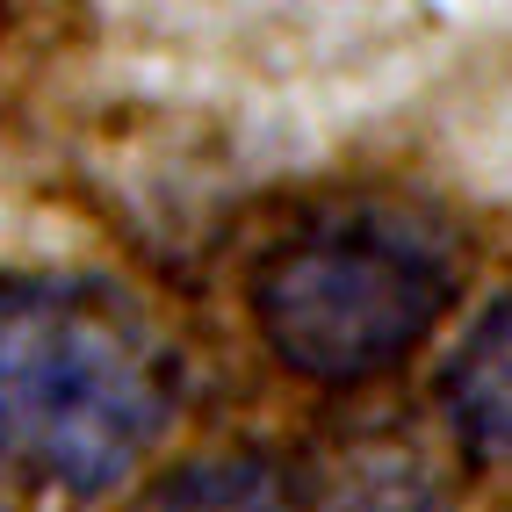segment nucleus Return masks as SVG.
I'll use <instances>...</instances> for the list:
<instances>
[{"label": "nucleus", "mask_w": 512, "mask_h": 512, "mask_svg": "<svg viewBox=\"0 0 512 512\" xmlns=\"http://www.w3.org/2000/svg\"><path fill=\"white\" fill-rule=\"evenodd\" d=\"M440 426L462 462L512 476V282L469 318L440 368Z\"/></svg>", "instance_id": "nucleus-3"}, {"label": "nucleus", "mask_w": 512, "mask_h": 512, "mask_svg": "<svg viewBox=\"0 0 512 512\" xmlns=\"http://www.w3.org/2000/svg\"><path fill=\"white\" fill-rule=\"evenodd\" d=\"M138 512H311L296 469L260 448H217L181 469H166L138 498Z\"/></svg>", "instance_id": "nucleus-5"}, {"label": "nucleus", "mask_w": 512, "mask_h": 512, "mask_svg": "<svg viewBox=\"0 0 512 512\" xmlns=\"http://www.w3.org/2000/svg\"><path fill=\"white\" fill-rule=\"evenodd\" d=\"M311 512H433L440 505V462L419 448L412 426H361L296 476Z\"/></svg>", "instance_id": "nucleus-4"}, {"label": "nucleus", "mask_w": 512, "mask_h": 512, "mask_svg": "<svg viewBox=\"0 0 512 512\" xmlns=\"http://www.w3.org/2000/svg\"><path fill=\"white\" fill-rule=\"evenodd\" d=\"M469 231L426 195L354 188L311 202L253 260V325L289 375L361 390L412 361L462 303Z\"/></svg>", "instance_id": "nucleus-2"}, {"label": "nucleus", "mask_w": 512, "mask_h": 512, "mask_svg": "<svg viewBox=\"0 0 512 512\" xmlns=\"http://www.w3.org/2000/svg\"><path fill=\"white\" fill-rule=\"evenodd\" d=\"M181 412V347L109 275H0V462L101 498Z\"/></svg>", "instance_id": "nucleus-1"}]
</instances>
